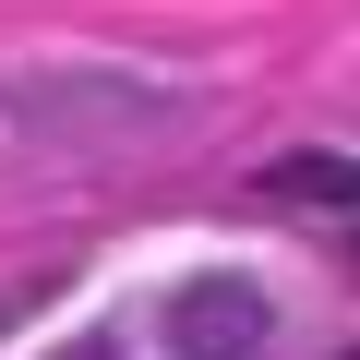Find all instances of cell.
<instances>
[{"label": "cell", "mask_w": 360, "mask_h": 360, "mask_svg": "<svg viewBox=\"0 0 360 360\" xmlns=\"http://www.w3.org/2000/svg\"><path fill=\"white\" fill-rule=\"evenodd\" d=\"M168 336H180V360H252V348H264V288L193 276V288L168 300Z\"/></svg>", "instance_id": "obj_1"}, {"label": "cell", "mask_w": 360, "mask_h": 360, "mask_svg": "<svg viewBox=\"0 0 360 360\" xmlns=\"http://www.w3.org/2000/svg\"><path fill=\"white\" fill-rule=\"evenodd\" d=\"M264 205H360V168L348 156H276L264 168Z\"/></svg>", "instance_id": "obj_2"}, {"label": "cell", "mask_w": 360, "mask_h": 360, "mask_svg": "<svg viewBox=\"0 0 360 360\" xmlns=\"http://www.w3.org/2000/svg\"><path fill=\"white\" fill-rule=\"evenodd\" d=\"M60 360H120V348H96V336H84V348H60Z\"/></svg>", "instance_id": "obj_3"}]
</instances>
